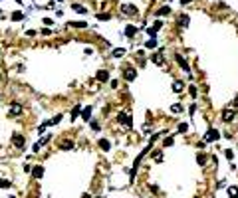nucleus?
Instances as JSON below:
<instances>
[{
  "label": "nucleus",
  "mask_w": 238,
  "mask_h": 198,
  "mask_svg": "<svg viewBox=\"0 0 238 198\" xmlns=\"http://www.w3.org/2000/svg\"><path fill=\"white\" fill-rule=\"evenodd\" d=\"M218 139H220V133L216 129H208L206 135H204V141L206 143H212V141H218Z\"/></svg>",
  "instance_id": "obj_1"
},
{
  "label": "nucleus",
  "mask_w": 238,
  "mask_h": 198,
  "mask_svg": "<svg viewBox=\"0 0 238 198\" xmlns=\"http://www.w3.org/2000/svg\"><path fill=\"white\" fill-rule=\"evenodd\" d=\"M117 121L121 125H125V127H133V121H131V115H127L125 111H121L117 115Z\"/></svg>",
  "instance_id": "obj_2"
},
{
  "label": "nucleus",
  "mask_w": 238,
  "mask_h": 198,
  "mask_svg": "<svg viewBox=\"0 0 238 198\" xmlns=\"http://www.w3.org/2000/svg\"><path fill=\"white\" fill-rule=\"evenodd\" d=\"M12 145H14L16 149H24V145H26L24 135H12Z\"/></svg>",
  "instance_id": "obj_3"
},
{
  "label": "nucleus",
  "mask_w": 238,
  "mask_h": 198,
  "mask_svg": "<svg viewBox=\"0 0 238 198\" xmlns=\"http://www.w3.org/2000/svg\"><path fill=\"white\" fill-rule=\"evenodd\" d=\"M22 111H24V107H22L20 103H12L10 109H8V115H10V117H16V115H20Z\"/></svg>",
  "instance_id": "obj_4"
},
{
  "label": "nucleus",
  "mask_w": 238,
  "mask_h": 198,
  "mask_svg": "<svg viewBox=\"0 0 238 198\" xmlns=\"http://www.w3.org/2000/svg\"><path fill=\"white\" fill-rule=\"evenodd\" d=\"M161 28H163V22H161V20H157V22L153 24V28H147V32H149V36H151V38H155V34H157Z\"/></svg>",
  "instance_id": "obj_5"
},
{
  "label": "nucleus",
  "mask_w": 238,
  "mask_h": 198,
  "mask_svg": "<svg viewBox=\"0 0 238 198\" xmlns=\"http://www.w3.org/2000/svg\"><path fill=\"white\" fill-rule=\"evenodd\" d=\"M175 60H177V64H179V66H181L187 74H191V68H189V64H187V60H185L183 56H175Z\"/></svg>",
  "instance_id": "obj_6"
},
{
  "label": "nucleus",
  "mask_w": 238,
  "mask_h": 198,
  "mask_svg": "<svg viewBox=\"0 0 238 198\" xmlns=\"http://www.w3.org/2000/svg\"><path fill=\"white\" fill-rule=\"evenodd\" d=\"M123 77L127 79V81H133V79L137 77V72H135L133 68H127V70H125V74H123Z\"/></svg>",
  "instance_id": "obj_7"
},
{
  "label": "nucleus",
  "mask_w": 238,
  "mask_h": 198,
  "mask_svg": "<svg viewBox=\"0 0 238 198\" xmlns=\"http://www.w3.org/2000/svg\"><path fill=\"white\" fill-rule=\"evenodd\" d=\"M91 109H93L91 105H87V107H83V109H81V119H83L85 123L91 119Z\"/></svg>",
  "instance_id": "obj_8"
},
{
  "label": "nucleus",
  "mask_w": 238,
  "mask_h": 198,
  "mask_svg": "<svg viewBox=\"0 0 238 198\" xmlns=\"http://www.w3.org/2000/svg\"><path fill=\"white\" fill-rule=\"evenodd\" d=\"M123 14H127V16H133V14H137V8H135L133 4H125V6H123Z\"/></svg>",
  "instance_id": "obj_9"
},
{
  "label": "nucleus",
  "mask_w": 238,
  "mask_h": 198,
  "mask_svg": "<svg viewBox=\"0 0 238 198\" xmlns=\"http://www.w3.org/2000/svg\"><path fill=\"white\" fill-rule=\"evenodd\" d=\"M95 77H97V81H107V79H109V72H107V70H99Z\"/></svg>",
  "instance_id": "obj_10"
},
{
  "label": "nucleus",
  "mask_w": 238,
  "mask_h": 198,
  "mask_svg": "<svg viewBox=\"0 0 238 198\" xmlns=\"http://www.w3.org/2000/svg\"><path fill=\"white\" fill-rule=\"evenodd\" d=\"M234 115H236L234 111H230V109H226V111L222 113V121H224V123H230V121L234 119Z\"/></svg>",
  "instance_id": "obj_11"
},
{
  "label": "nucleus",
  "mask_w": 238,
  "mask_h": 198,
  "mask_svg": "<svg viewBox=\"0 0 238 198\" xmlns=\"http://www.w3.org/2000/svg\"><path fill=\"white\" fill-rule=\"evenodd\" d=\"M135 32H137V28H135L133 24H127V26H125V36H127V38H133Z\"/></svg>",
  "instance_id": "obj_12"
},
{
  "label": "nucleus",
  "mask_w": 238,
  "mask_h": 198,
  "mask_svg": "<svg viewBox=\"0 0 238 198\" xmlns=\"http://www.w3.org/2000/svg\"><path fill=\"white\" fill-rule=\"evenodd\" d=\"M60 149H62V151H72V149H74V141H70V139H68V141H62V143H60Z\"/></svg>",
  "instance_id": "obj_13"
},
{
  "label": "nucleus",
  "mask_w": 238,
  "mask_h": 198,
  "mask_svg": "<svg viewBox=\"0 0 238 198\" xmlns=\"http://www.w3.org/2000/svg\"><path fill=\"white\" fill-rule=\"evenodd\" d=\"M151 60H153V62H155L157 66H163V64H165V58H163V54H161V52L153 54V56H151Z\"/></svg>",
  "instance_id": "obj_14"
},
{
  "label": "nucleus",
  "mask_w": 238,
  "mask_h": 198,
  "mask_svg": "<svg viewBox=\"0 0 238 198\" xmlns=\"http://www.w3.org/2000/svg\"><path fill=\"white\" fill-rule=\"evenodd\" d=\"M32 176L34 178H42L44 176V166H34L32 168Z\"/></svg>",
  "instance_id": "obj_15"
},
{
  "label": "nucleus",
  "mask_w": 238,
  "mask_h": 198,
  "mask_svg": "<svg viewBox=\"0 0 238 198\" xmlns=\"http://www.w3.org/2000/svg\"><path fill=\"white\" fill-rule=\"evenodd\" d=\"M72 8H74L78 14H87V8H85V6H81V4H76V2H74V4H72Z\"/></svg>",
  "instance_id": "obj_16"
},
{
  "label": "nucleus",
  "mask_w": 238,
  "mask_h": 198,
  "mask_svg": "<svg viewBox=\"0 0 238 198\" xmlns=\"http://www.w3.org/2000/svg\"><path fill=\"white\" fill-rule=\"evenodd\" d=\"M12 22H20V20H24V14L20 12V10H16V12H12Z\"/></svg>",
  "instance_id": "obj_17"
},
{
  "label": "nucleus",
  "mask_w": 238,
  "mask_h": 198,
  "mask_svg": "<svg viewBox=\"0 0 238 198\" xmlns=\"http://www.w3.org/2000/svg\"><path fill=\"white\" fill-rule=\"evenodd\" d=\"M226 192H228V196H230V198H238V186H228Z\"/></svg>",
  "instance_id": "obj_18"
},
{
  "label": "nucleus",
  "mask_w": 238,
  "mask_h": 198,
  "mask_svg": "<svg viewBox=\"0 0 238 198\" xmlns=\"http://www.w3.org/2000/svg\"><path fill=\"white\" fill-rule=\"evenodd\" d=\"M99 147H101L103 151H109V149H111V143H109L107 139H99Z\"/></svg>",
  "instance_id": "obj_19"
},
{
  "label": "nucleus",
  "mask_w": 238,
  "mask_h": 198,
  "mask_svg": "<svg viewBox=\"0 0 238 198\" xmlns=\"http://www.w3.org/2000/svg\"><path fill=\"white\" fill-rule=\"evenodd\" d=\"M155 14H157V16H165V14H171V8H169V6H161V8H159Z\"/></svg>",
  "instance_id": "obj_20"
},
{
  "label": "nucleus",
  "mask_w": 238,
  "mask_h": 198,
  "mask_svg": "<svg viewBox=\"0 0 238 198\" xmlns=\"http://www.w3.org/2000/svg\"><path fill=\"white\" fill-rule=\"evenodd\" d=\"M79 113H81V105H76V107H74V111H72V121H76Z\"/></svg>",
  "instance_id": "obj_21"
},
{
  "label": "nucleus",
  "mask_w": 238,
  "mask_h": 198,
  "mask_svg": "<svg viewBox=\"0 0 238 198\" xmlns=\"http://www.w3.org/2000/svg\"><path fill=\"white\" fill-rule=\"evenodd\" d=\"M189 20H191V18H189L187 14H181V18H179V22H181V26H189Z\"/></svg>",
  "instance_id": "obj_22"
},
{
  "label": "nucleus",
  "mask_w": 238,
  "mask_h": 198,
  "mask_svg": "<svg viewBox=\"0 0 238 198\" xmlns=\"http://www.w3.org/2000/svg\"><path fill=\"white\" fill-rule=\"evenodd\" d=\"M197 162L200 164V166H204V164H206V155H202V153L197 155Z\"/></svg>",
  "instance_id": "obj_23"
},
{
  "label": "nucleus",
  "mask_w": 238,
  "mask_h": 198,
  "mask_svg": "<svg viewBox=\"0 0 238 198\" xmlns=\"http://www.w3.org/2000/svg\"><path fill=\"white\" fill-rule=\"evenodd\" d=\"M173 89H175V93H181V91H183V83H181V81H175V83H173Z\"/></svg>",
  "instance_id": "obj_24"
},
{
  "label": "nucleus",
  "mask_w": 238,
  "mask_h": 198,
  "mask_svg": "<svg viewBox=\"0 0 238 198\" xmlns=\"http://www.w3.org/2000/svg\"><path fill=\"white\" fill-rule=\"evenodd\" d=\"M171 111H173V113H181V111H183V105H181V103H175V105H171Z\"/></svg>",
  "instance_id": "obj_25"
},
{
  "label": "nucleus",
  "mask_w": 238,
  "mask_h": 198,
  "mask_svg": "<svg viewBox=\"0 0 238 198\" xmlns=\"http://www.w3.org/2000/svg\"><path fill=\"white\" fill-rule=\"evenodd\" d=\"M10 184H12V182H10L8 178H0V188H10Z\"/></svg>",
  "instance_id": "obj_26"
},
{
  "label": "nucleus",
  "mask_w": 238,
  "mask_h": 198,
  "mask_svg": "<svg viewBox=\"0 0 238 198\" xmlns=\"http://www.w3.org/2000/svg\"><path fill=\"white\" fill-rule=\"evenodd\" d=\"M145 48H157V40H155V38L147 40V42H145Z\"/></svg>",
  "instance_id": "obj_27"
},
{
  "label": "nucleus",
  "mask_w": 238,
  "mask_h": 198,
  "mask_svg": "<svg viewBox=\"0 0 238 198\" xmlns=\"http://www.w3.org/2000/svg\"><path fill=\"white\" fill-rule=\"evenodd\" d=\"M60 121H62V115H56V117H52L50 121H48V125H58Z\"/></svg>",
  "instance_id": "obj_28"
},
{
  "label": "nucleus",
  "mask_w": 238,
  "mask_h": 198,
  "mask_svg": "<svg viewBox=\"0 0 238 198\" xmlns=\"http://www.w3.org/2000/svg\"><path fill=\"white\" fill-rule=\"evenodd\" d=\"M123 54H125V50H123V48H117V50H113V58H121Z\"/></svg>",
  "instance_id": "obj_29"
},
{
  "label": "nucleus",
  "mask_w": 238,
  "mask_h": 198,
  "mask_svg": "<svg viewBox=\"0 0 238 198\" xmlns=\"http://www.w3.org/2000/svg\"><path fill=\"white\" fill-rule=\"evenodd\" d=\"M74 28H87V22H72Z\"/></svg>",
  "instance_id": "obj_30"
},
{
  "label": "nucleus",
  "mask_w": 238,
  "mask_h": 198,
  "mask_svg": "<svg viewBox=\"0 0 238 198\" xmlns=\"http://www.w3.org/2000/svg\"><path fill=\"white\" fill-rule=\"evenodd\" d=\"M109 18H111L109 14H97V20H99V22H105V20H109Z\"/></svg>",
  "instance_id": "obj_31"
},
{
  "label": "nucleus",
  "mask_w": 238,
  "mask_h": 198,
  "mask_svg": "<svg viewBox=\"0 0 238 198\" xmlns=\"http://www.w3.org/2000/svg\"><path fill=\"white\" fill-rule=\"evenodd\" d=\"M189 93L191 97H197V85H189Z\"/></svg>",
  "instance_id": "obj_32"
},
{
  "label": "nucleus",
  "mask_w": 238,
  "mask_h": 198,
  "mask_svg": "<svg viewBox=\"0 0 238 198\" xmlns=\"http://www.w3.org/2000/svg\"><path fill=\"white\" fill-rule=\"evenodd\" d=\"M187 131H189V125L187 123H181L179 125V133H187Z\"/></svg>",
  "instance_id": "obj_33"
},
{
  "label": "nucleus",
  "mask_w": 238,
  "mask_h": 198,
  "mask_svg": "<svg viewBox=\"0 0 238 198\" xmlns=\"http://www.w3.org/2000/svg\"><path fill=\"white\" fill-rule=\"evenodd\" d=\"M173 143H175V141H173V137H167V139L163 141V145H165V147H171Z\"/></svg>",
  "instance_id": "obj_34"
},
{
  "label": "nucleus",
  "mask_w": 238,
  "mask_h": 198,
  "mask_svg": "<svg viewBox=\"0 0 238 198\" xmlns=\"http://www.w3.org/2000/svg\"><path fill=\"white\" fill-rule=\"evenodd\" d=\"M153 158H155V160H161V158H163V153H161V151H155V153H153Z\"/></svg>",
  "instance_id": "obj_35"
},
{
  "label": "nucleus",
  "mask_w": 238,
  "mask_h": 198,
  "mask_svg": "<svg viewBox=\"0 0 238 198\" xmlns=\"http://www.w3.org/2000/svg\"><path fill=\"white\" fill-rule=\"evenodd\" d=\"M224 155H226V158H228V160H232V158H234V153H232V151H224Z\"/></svg>",
  "instance_id": "obj_36"
},
{
  "label": "nucleus",
  "mask_w": 238,
  "mask_h": 198,
  "mask_svg": "<svg viewBox=\"0 0 238 198\" xmlns=\"http://www.w3.org/2000/svg\"><path fill=\"white\" fill-rule=\"evenodd\" d=\"M42 22H44V24H46V26H54V22H52V20H50V18H44V20H42Z\"/></svg>",
  "instance_id": "obj_37"
},
{
  "label": "nucleus",
  "mask_w": 238,
  "mask_h": 198,
  "mask_svg": "<svg viewBox=\"0 0 238 198\" xmlns=\"http://www.w3.org/2000/svg\"><path fill=\"white\" fill-rule=\"evenodd\" d=\"M91 129H95V131H99V123H97V121H91Z\"/></svg>",
  "instance_id": "obj_38"
},
{
  "label": "nucleus",
  "mask_w": 238,
  "mask_h": 198,
  "mask_svg": "<svg viewBox=\"0 0 238 198\" xmlns=\"http://www.w3.org/2000/svg\"><path fill=\"white\" fill-rule=\"evenodd\" d=\"M181 4H191V0H179Z\"/></svg>",
  "instance_id": "obj_39"
},
{
  "label": "nucleus",
  "mask_w": 238,
  "mask_h": 198,
  "mask_svg": "<svg viewBox=\"0 0 238 198\" xmlns=\"http://www.w3.org/2000/svg\"><path fill=\"white\" fill-rule=\"evenodd\" d=\"M81 198H91V196H89V194H83V196H81Z\"/></svg>",
  "instance_id": "obj_40"
},
{
  "label": "nucleus",
  "mask_w": 238,
  "mask_h": 198,
  "mask_svg": "<svg viewBox=\"0 0 238 198\" xmlns=\"http://www.w3.org/2000/svg\"><path fill=\"white\" fill-rule=\"evenodd\" d=\"M234 105H236V107H238V97H236V99H234Z\"/></svg>",
  "instance_id": "obj_41"
},
{
  "label": "nucleus",
  "mask_w": 238,
  "mask_h": 198,
  "mask_svg": "<svg viewBox=\"0 0 238 198\" xmlns=\"http://www.w3.org/2000/svg\"><path fill=\"white\" fill-rule=\"evenodd\" d=\"M8 198H14V196H8Z\"/></svg>",
  "instance_id": "obj_42"
},
{
  "label": "nucleus",
  "mask_w": 238,
  "mask_h": 198,
  "mask_svg": "<svg viewBox=\"0 0 238 198\" xmlns=\"http://www.w3.org/2000/svg\"><path fill=\"white\" fill-rule=\"evenodd\" d=\"M95 198H99V196H95Z\"/></svg>",
  "instance_id": "obj_43"
}]
</instances>
